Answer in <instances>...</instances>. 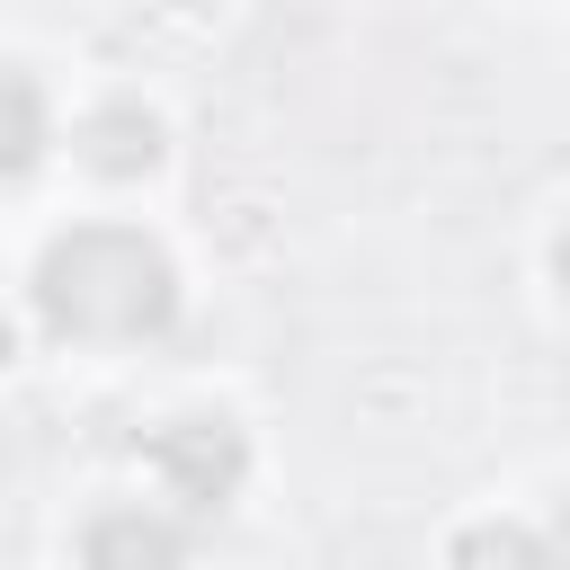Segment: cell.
Segmentation results:
<instances>
[{
	"label": "cell",
	"mask_w": 570,
	"mask_h": 570,
	"mask_svg": "<svg viewBox=\"0 0 570 570\" xmlns=\"http://www.w3.org/2000/svg\"><path fill=\"white\" fill-rule=\"evenodd\" d=\"M80 570H187V534L160 508H107L80 534Z\"/></svg>",
	"instance_id": "3957f363"
},
{
	"label": "cell",
	"mask_w": 570,
	"mask_h": 570,
	"mask_svg": "<svg viewBox=\"0 0 570 570\" xmlns=\"http://www.w3.org/2000/svg\"><path fill=\"white\" fill-rule=\"evenodd\" d=\"M454 570H552V552H543L525 525L490 517V525H463V534H454Z\"/></svg>",
	"instance_id": "8992f818"
},
{
	"label": "cell",
	"mask_w": 570,
	"mask_h": 570,
	"mask_svg": "<svg viewBox=\"0 0 570 570\" xmlns=\"http://www.w3.org/2000/svg\"><path fill=\"white\" fill-rule=\"evenodd\" d=\"M36 312L53 338H160L178 321V267L125 223H80L36 258Z\"/></svg>",
	"instance_id": "6da1fadb"
},
{
	"label": "cell",
	"mask_w": 570,
	"mask_h": 570,
	"mask_svg": "<svg viewBox=\"0 0 570 570\" xmlns=\"http://www.w3.org/2000/svg\"><path fill=\"white\" fill-rule=\"evenodd\" d=\"M142 463L160 472V490H169L178 508L214 517V508L240 490V472H249V436H240L232 419H169V428L142 436Z\"/></svg>",
	"instance_id": "7a4b0ae2"
},
{
	"label": "cell",
	"mask_w": 570,
	"mask_h": 570,
	"mask_svg": "<svg viewBox=\"0 0 570 570\" xmlns=\"http://www.w3.org/2000/svg\"><path fill=\"white\" fill-rule=\"evenodd\" d=\"M9 356H18V338H9V321H0V365H9Z\"/></svg>",
	"instance_id": "ba28073f"
},
{
	"label": "cell",
	"mask_w": 570,
	"mask_h": 570,
	"mask_svg": "<svg viewBox=\"0 0 570 570\" xmlns=\"http://www.w3.org/2000/svg\"><path fill=\"white\" fill-rule=\"evenodd\" d=\"M45 160V89L0 62V178H27Z\"/></svg>",
	"instance_id": "5b68a950"
},
{
	"label": "cell",
	"mask_w": 570,
	"mask_h": 570,
	"mask_svg": "<svg viewBox=\"0 0 570 570\" xmlns=\"http://www.w3.org/2000/svg\"><path fill=\"white\" fill-rule=\"evenodd\" d=\"M71 151H80L98 178H142V169L160 160V116H151V107H134V98H116V107L80 116Z\"/></svg>",
	"instance_id": "277c9868"
},
{
	"label": "cell",
	"mask_w": 570,
	"mask_h": 570,
	"mask_svg": "<svg viewBox=\"0 0 570 570\" xmlns=\"http://www.w3.org/2000/svg\"><path fill=\"white\" fill-rule=\"evenodd\" d=\"M552 276H561V294H570V232L552 240Z\"/></svg>",
	"instance_id": "52a82bcc"
}]
</instances>
